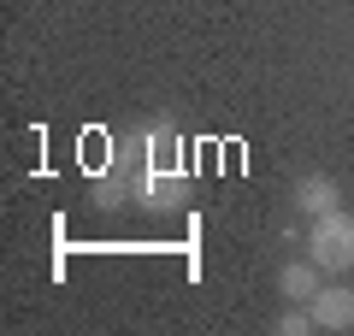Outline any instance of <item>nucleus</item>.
Instances as JSON below:
<instances>
[{"label":"nucleus","instance_id":"nucleus-1","mask_svg":"<svg viewBox=\"0 0 354 336\" xmlns=\"http://www.w3.org/2000/svg\"><path fill=\"white\" fill-rule=\"evenodd\" d=\"M307 254H313L319 272H337L342 277L354 265V212H342V207L319 212V218H313V236H307Z\"/></svg>","mask_w":354,"mask_h":336},{"label":"nucleus","instance_id":"nucleus-2","mask_svg":"<svg viewBox=\"0 0 354 336\" xmlns=\"http://www.w3.org/2000/svg\"><path fill=\"white\" fill-rule=\"evenodd\" d=\"M307 312H313L319 330H354V289H342V283H319V295L307 301Z\"/></svg>","mask_w":354,"mask_h":336},{"label":"nucleus","instance_id":"nucleus-3","mask_svg":"<svg viewBox=\"0 0 354 336\" xmlns=\"http://www.w3.org/2000/svg\"><path fill=\"white\" fill-rule=\"evenodd\" d=\"M290 207H295V212H307V218H319V212H330V207H342V189L330 183L325 171H313V177H301V183H295V195H290Z\"/></svg>","mask_w":354,"mask_h":336},{"label":"nucleus","instance_id":"nucleus-4","mask_svg":"<svg viewBox=\"0 0 354 336\" xmlns=\"http://www.w3.org/2000/svg\"><path fill=\"white\" fill-rule=\"evenodd\" d=\"M278 289H283V301H313L319 295V265L313 260H290L278 272Z\"/></svg>","mask_w":354,"mask_h":336},{"label":"nucleus","instance_id":"nucleus-5","mask_svg":"<svg viewBox=\"0 0 354 336\" xmlns=\"http://www.w3.org/2000/svg\"><path fill=\"white\" fill-rule=\"evenodd\" d=\"M278 330H283V336H307V330H319V324H313V312L290 307V312H278Z\"/></svg>","mask_w":354,"mask_h":336}]
</instances>
